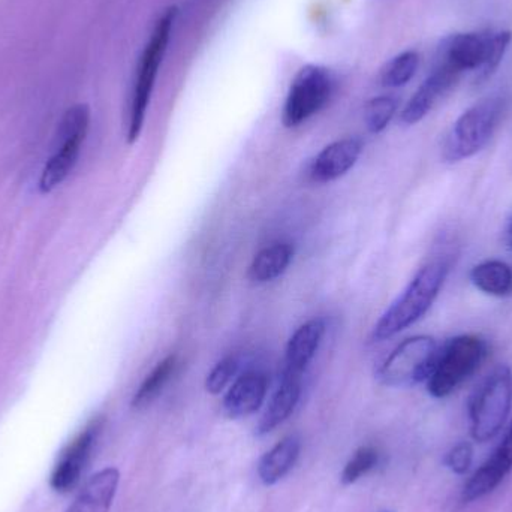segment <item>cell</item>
I'll list each match as a JSON object with an SVG mask.
<instances>
[{
    "instance_id": "cell-1",
    "label": "cell",
    "mask_w": 512,
    "mask_h": 512,
    "mask_svg": "<svg viewBox=\"0 0 512 512\" xmlns=\"http://www.w3.org/2000/svg\"><path fill=\"white\" fill-rule=\"evenodd\" d=\"M450 265L447 259H436L421 267L402 295L376 322L372 339L384 342L420 321L438 298L450 273Z\"/></svg>"
},
{
    "instance_id": "cell-2",
    "label": "cell",
    "mask_w": 512,
    "mask_h": 512,
    "mask_svg": "<svg viewBox=\"0 0 512 512\" xmlns=\"http://www.w3.org/2000/svg\"><path fill=\"white\" fill-rule=\"evenodd\" d=\"M179 8L168 6L153 26L152 35L144 45L143 53L138 60L135 71L134 84H132L131 102H129L128 141L135 143L140 138L146 122L147 108L155 90L159 69L167 56L168 45L173 38Z\"/></svg>"
},
{
    "instance_id": "cell-3",
    "label": "cell",
    "mask_w": 512,
    "mask_h": 512,
    "mask_svg": "<svg viewBox=\"0 0 512 512\" xmlns=\"http://www.w3.org/2000/svg\"><path fill=\"white\" fill-rule=\"evenodd\" d=\"M505 108L507 104L504 98L492 96L466 110L445 138L442 158L456 164L481 152L495 135Z\"/></svg>"
},
{
    "instance_id": "cell-4",
    "label": "cell",
    "mask_w": 512,
    "mask_h": 512,
    "mask_svg": "<svg viewBox=\"0 0 512 512\" xmlns=\"http://www.w3.org/2000/svg\"><path fill=\"white\" fill-rule=\"evenodd\" d=\"M487 354L489 345L483 337L475 334L453 337L439 348L432 375L427 379V390L436 399L450 396L480 369Z\"/></svg>"
},
{
    "instance_id": "cell-5",
    "label": "cell",
    "mask_w": 512,
    "mask_h": 512,
    "mask_svg": "<svg viewBox=\"0 0 512 512\" xmlns=\"http://www.w3.org/2000/svg\"><path fill=\"white\" fill-rule=\"evenodd\" d=\"M512 408V370L499 366L481 382L469 402L471 435L477 442L492 441L507 423Z\"/></svg>"
},
{
    "instance_id": "cell-6",
    "label": "cell",
    "mask_w": 512,
    "mask_h": 512,
    "mask_svg": "<svg viewBox=\"0 0 512 512\" xmlns=\"http://www.w3.org/2000/svg\"><path fill=\"white\" fill-rule=\"evenodd\" d=\"M89 126L90 108L86 104L74 105L63 114L54 137L53 153L45 162L39 177L38 186L42 194H50L74 170Z\"/></svg>"
},
{
    "instance_id": "cell-7",
    "label": "cell",
    "mask_w": 512,
    "mask_h": 512,
    "mask_svg": "<svg viewBox=\"0 0 512 512\" xmlns=\"http://www.w3.org/2000/svg\"><path fill=\"white\" fill-rule=\"evenodd\" d=\"M334 89L336 78L325 66L310 63L298 69L283 105V125L286 128L303 125L330 102Z\"/></svg>"
},
{
    "instance_id": "cell-8",
    "label": "cell",
    "mask_w": 512,
    "mask_h": 512,
    "mask_svg": "<svg viewBox=\"0 0 512 512\" xmlns=\"http://www.w3.org/2000/svg\"><path fill=\"white\" fill-rule=\"evenodd\" d=\"M438 354L439 346L433 337H409L385 358L378 379L388 387H412L427 382Z\"/></svg>"
},
{
    "instance_id": "cell-9",
    "label": "cell",
    "mask_w": 512,
    "mask_h": 512,
    "mask_svg": "<svg viewBox=\"0 0 512 512\" xmlns=\"http://www.w3.org/2000/svg\"><path fill=\"white\" fill-rule=\"evenodd\" d=\"M101 430L102 420L92 421L74 441L66 445L51 472L50 486L54 492H71L80 483Z\"/></svg>"
},
{
    "instance_id": "cell-10",
    "label": "cell",
    "mask_w": 512,
    "mask_h": 512,
    "mask_svg": "<svg viewBox=\"0 0 512 512\" xmlns=\"http://www.w3.org/2000/svg\"><path fill=\"white\" fill-rule=\"evenodd\" d=\"M492 32L454 33L442 39L436 54V65H445L454 71H481L489 57Z\"/></svg>"
},
{
    "instance_id": "cell-11",
    "label": "cell",
    "mask_w": 512,
    "mask_h": 512,
    "mask_svg": "<svg viewBox=\"0 0 512 512\" xmlns=\"http://www.w3.org/2000/svg\"><path fill=\"white\" fill-rule=\"evenodd\" d=\"M459 72L445 65H436L429 77L421 83L417 92L409 99L400 114V122L406 126L421 122L433 110L439 99L450 92L451 87L459 80Z\"/></svg>"
},
{
    "instance_id": "cell-12",
    "label": "cell",
    "mask_w": 512,
    "mask_h": 512,
    "mask_svg": "<svg viewBox=\"0 0 512 512\" xmlns=\"http://www.w3.org/2000/svg\"><path fill=\"white\" fill-rule=\"evenodd\" d=\"M363 152L358 138L334 141L318 153L309 167V177L315 183H330L345 176L357 164Z\"/></svg>"
},
{
    "instance_id": "cell-13",
    "label": "cell",
    "mask_w": 512,
    "mask_h": 512,
    "mask_svg": "<svg viewBox=\"0 0 512 512\" xmlns=\"http://www.w3.org/2000/svg\"><path fill=\"white\" fill-rule=\"evenodd\" d=\"M512 471V423L493 456L475 472L463 490V501L475 502L492 493Z\"/></svg>"
},
{
    "instance_id": "cell-14",
    "label": "cell",
    "mask_w": 512,
    "mask_h": 512,
    "mask_svg": "<svg viewBox=\"0 0 512 512\" xmlns=\"http://www.w3.org/2000/svg\"><path fill=\"white\" fill-rule=\"evenodd\" d=\"M324 333L325 322L322 319H312L297 328L286 345L285 369H283L282 376L301 379L304 370L307 369L310 361L318 352Z\"/></svg>"
},
{
    "instance_id": "cell-15",
    "label": "cell",
    "mask_w": 512,
    "mask_h": 512,
    "mask_svg": "<svg viewBox=\"0 0 512 512\" xmlns=\"http://www.w3.org/2000/svg\"><path fill=\"white\" fill-rule=\"evenodd\" d=\"M267 378L258 370H249L236 379L224 399V411L230 418L255 414L267 396Z\"/></svg>"
},
{
    "instance_id": "cell-16",
    "label": "cell",
    "mask_w": 512,
    "mask_h": 512,
    "mask_svg": "<svg viewBox=\"0 0 512 512\" xmlns=\"http://www.w3.org/2000/svg\"><path fill=\"white\" fill-rule=\"evenodd\" d=\"M120 484V472L105 468L89 478L66 512H110Z\"/></svg>"
},
{
    "instance_id": "cell-17",
    "label": "cell",
    "mask_w": 512,
    "mask_h": 512,
    "mask_svg": "<svg viewBox=\"0 0 512 512\" xmlns=\"http://www.w3.org/2000/svg\"><path fill=\"white\" fill-rule=\"evenodd\" d=\"M300 396V378L282 376L279 387L274 391L267 408H265L264 415L259 420L256 433L258 435H267V433L273 432L276 427H279L280 424L285 423L291 417L294 409L297 408Z\"/></svg>"
},
{
    "instance_id": "cell-18",
    "label": "cell",
    "mask_w": 512,
    "mask_h": 512,
    "mask_svg": "<svg viewBox=\"0 0 512 512\" xmlns=\"http://www.w3.org/2000/svg\"><path fill=\"white\" fill-rule=\"evenodd\" d=\"M301 441L297 436H286L277 442L258 465L259 480L265 486H273L289 474L298 457H300Z\"/></svg>"
},
{
    "instance_id": "cell-19",
    "label": "cell",
    "mask_w": 512,
    "mask_h": 512,
    "mask_svg": "<svg viewBox=\"0 0 512 512\" xmlns=\"http://www.w3.org/2000/svg\"><path fill=\"white\" fill-rule=\"evenodd\" d=\"M471 282L475 288L493 297H508L512 294V268L507 262L490 259L475 265L471 270Z\"/></svg>"
},
{
    "instance_id": "cell-20",
    "label": "cell",
    "mask_w": 512,
    "mask_h": 512,
    "mask_svg": "<svg viewBox=\"0 0 512 512\" xmlns=\"http://www.w3.org/2000/svg\"><path fill=\"white\" fill-rule=\"evenodd\" d=\"M291 246L286 243H276L262 249L249 267V279L254 283H267L285 273L292 261Z\"/></svg>"
},
{
    "instance_id": "cell-21",
    "label": "cell",
    "mask_w": 512,
    "mask_h": 512,
    "mask_svg": "<svg viewBox=\"0 0 512 512\" xmlns=\"http://www.w3.org/2000/svg\"><path fill=\"white\" fill-rule=\"evenodd\" d=\"M177 364L179 363H177L176 355H170V357L164 358L161 363L156 364L155 369L147 375V378L144 379L143 384L135 393L132 406L137 409L149 406L162 393L170 379L173 378Z\"/></svg>"
},
{
    "instance_id": "cell-22",
    "label": "cell",
    "mask_w": 512,
    "mask_h": 512,
    "mask_svg": "<svg viewBox=\"0 0 512 512\" xmlns=\"http://www.w3.org/2000/svg\"><path fill=\"white\" fill-rule=\"evenodd\" d=\"M418 66H420V54L412 50L403 51L385 63L379 74V81L388 89H399L415 77Z\"/></svg>"
},
{
    "instance_id": "cell-23",
    "label": "cell",
    "mask_w": 512,
    "mask_h": 512,
    "mask_svg": "<svg viewBox=\"0 0 512 512\" xmlns=\"http://www.w3.org/2000/svg\"><path fill=\"white\" fill-rule=\"evenodd\" d=\"M399 108V99L396 96L382 95L370 99L364 108V122L372 134H381L387 129Z\"/></svg>"
},
{
    "instance_id": "cell-24",
    "label": "cell",
    "mask_w": 512,
    "mask_h": 512,
    "mask_svg": "<svg viewBox=\"0 0 512 512\" xmlns=\"http://www.w3.org/2000/svg\"><path fill=\"white\" fill-rule=\"evenodd\" d=\"M378 462L379 453L376 448L361 447L360 450L355 451L354 456L346 463L340 481L345 486H351V484L357 483L360 478H363L364 475L369 474L372 469H375Z\"/></svg>"
},
{
    "instance_id": "cell-25",
    "label": "cell",
    "mask_w": 512,
    "mask_h": 512,
    "mask_svg": "<svg viewBox=\"0 0 512 512\" xmlns=\"http://www.w3.org/2000/svg\"><path fill=\"white\" fill-rule=\"evenodd\" d=\"M512 41L511 32L501 30V32H492V39H490L489 57H487L486 65L480 71V80H487L495 74L496 69L501 65L507 54L508 48Z\"/></svg>"
},
{
    "instance_id": "cell-26",
    "label": "cell",
    "mask_w": 512,
    "mask_h": 512,
    "mask_svg": "<svg viewBox=\"0 0 512 512\" xmlns=\"http://www.w3.org/2000/svg\"><path fill=\"white\" fill-rule=\"evenodd\" d=\"M239 370V360L236 357H225L219 361L207 376L206 388L210 394H219L233 381Z\"/></svg>"
},
{
    "instance_id": "cell-27",
    "label": "cell",
    "mask_w": 512,
    "mask_h": 512,
    "mask_svg": "<svg viewBox=\"0 0 512 512\" xmlns=\"http://www.w3.org/2000/svg\"><path fill=\"white\" fill-rule=\"evenodd\" d=\"M474 462V447L469 442H460L451 448L445 457V465L451 472L457 475L466 474Z\"/></svg>"
},
{
    "instance_id": "cell-28",
    "label": "cell",
    "mask_w": 512,
    "mask_h": 512,
    "mask_svg": "<svg viewBox=\"0 0 512 512\" xmlns=\"http://www.w3.org/2000/svg\"><path fill=\"white\" fill-rule=\"evenodd\" d=\"M507 242H508V245H510V248L512 249V219L510 221V224H508V227H507Z\"/></svg>"
}]
</instances>
